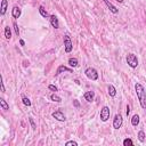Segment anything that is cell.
I'll use <instances>...</instances> for the list:
<instances>
[{
  "mask_svg": "<svg viewBox=\"0 0 146 146\" xmlns=\"http://www.w3.org/2000/svg\"><path fill=\"white\" fill-rule=\"evenodd\" d=\"M13 28H14V31H15V33H16V36H20V29H18V25L16 22L13 23Z\"/></svg>",
  "mask_w": 146,
  "mask_h": 146,
  "instance_id": "cell-24",
  "label": "cell"
},
{
  "mask_svg": "<svg viewBox=\"0 0 146 146\" xmlns=\"http://www.w3.org/2000/svg\"><path fill=\"white\" fill-rule=\"evenodd\" d=\"M74 105H75L76 107H79V106H80V104H79V102H78V100H74Z\"/></svg>",
  "mask_w": 146,
  "mask_h": 146,
  "instance_id": "cell-30",
  "label": "cell"
},
{
  "mask_svg": "<svg viewBox=\"0 0 146 146\" xmlns=\"http://www.w3.org/2000/svg\"><path fill=\"white\" fill-rule=\"evenodd\" d=\"M127 64L131 68H136L138 66V59L135 54H128L127 55Z\"/></svg>",
  "mask_w": 146,
  "mask_h": 146,
  "instance_id": "cell-2",
  "label": "cell"
},
{
  "mask_svg": "<svg viewBox=\"0 0 146 146\" xmlns=\"http://www.w3.org/2000/svg\"><path fill=\"white\" fill-rule=\"evenodd\" d=\"M29 121H30V123H31V127H32V129H36V128H37V126H36V123H34L33 119H32V118H30V119H29Z\"/></svg>",
  "mask_w": 146,
  "mask_h": 146,
  "instance_id": "cell-27",
  "label": "cell"
},
{
  "mask_svg": "<svg viewBox=\"0 0 146 146\" xmlns=\"http://www.w3.org/2000/svg\"><path fill=\"white\" fill-rule=\"evenodd\" d=\"M103 1H104V2H105V5L108 7V9H110V12H111V13H113V14H118V12H119L118 8H116L115 6H113V5L111 4V2L108 1V0H103Z\"/></svg>",
  "mask_w": 146,
  "mask_h": 146,
  "instance_id": "cell-10",
  "label": "cell"
},
{
  "mask_svg": "<svg viewBox=\"0 0 146 146\" xmlns=\"http://www.w3.org/2000/svg\"><path fill=\"white\" fill-rule=\"evenodd\" d=\"M83 97L87 102H92L94 98H95V92L94 91H87V92H84Z\"/></svg>",
  "mask_w": 146,
  "mask_h": 146,
  "instance_id": "cell-12",
  "label": "cell"
},
{
  "mask_svg": "<svg viewBox=\"0 0 146 146\" xmlns=\"http://www.w3.org/2000/svg\"><path fill=\"white\" fill-rule=\"evenodd\" d=\"M68 65L71 66V67H76V66L79 65V62L76 58H68Z\"/></svg>",
  "mask_w": 146,
  "mask_h": 146,
  "instance_id": "cell-17",
  "label": "cell"
},
{
  "mask_svg": "<svg viewBox=\"0 0 146 146\" xmlns=\"http://www.w3.org/2000/svg\"><path fill=\"white\" fill-rule=\"evenodd\" d=\"M0 84H1V91H2V92H5V91H6V89H5V84H4V79H2V76H1V82H0Z\"/></svg>",
  "mask_w": 146,
  "mask_h": 146,
  "instance_id": "cell-28",
  "label": "cell"
},
{
  "mask_svg": "<svg viewBox=\"0 0 146 146\" xmlns=\"http://www.w3.org/2000/svg\"><path fill=\"white\" fill-rule=\"evenodd\" d=\"M21 14H22V10H21L20 7H17V6L13 7V9H12V16L14 17L15 20H16V18H20Z\"/></svg>",
  "mask_w": 146,
  "mask_h": 146,
  "instance_id": "cell-8",
  "label": "cell"
},
{
  "mask_svg": "<svg viewBox=\"0 0 146 146\" xmlns=\"http://www.w3.org/2000/svg\"><path fill=\"white\" fill-rule=\"evenodd\" d=\"M123 145L124 146H134V142H132L130 138H126L123 140Z\"/></svg>",
  "mask_w": 146,
  "mask_h": 146,
  "instance_id": "cell-22",
  "label": "cell"
},
{
  "mask_svg": "<svg viewBox=\"0 0 146 146\" xmlns=\"http://www.w3.org/2000/svg\"><path fill=\"white\" fill-rule=\"evenodd\" d=\"M7 6H8V2H7V0H2V1H1V7H0V14H1V15L6 14Z\"/></svg>",
  "mask_w": 146,
  "mask_h": 146,
  "instance_id": "cell-13",
  "label": "cell"
},
{
  "mask_svg": "<svg viewBox=\"0 0 146 146\" xmlns=\"http://www.w3.org/2000/svg\"><path fill=\"white\" fill-rule=\"evenodd\" d=\"M108 94H110L111 97H115L116 96V89L113 84H110L108 86Z\"/></svg>",
  "mask_w": 146,
  "mask_h": 146,
  "instance_id": "cell-14",
  "label": "cell"
},
{
  "mask_svg": "<svg viewBox=\"0 0 146 146\" xmlns=\"http://www.w3.org/2000/svg\"><path fill=\"white\" fill-rule=\"evenodd\" d=\"M48 89L49 90H51V91H55V92H56L57 91V87L56 86H54V84H49V86H48Z\"/></svg>",
  "mask_w": 146,
  "mask_h": 146,
  "instance_id": "cell-25",
  "label": "cell"
},
{
  "mask_svg": "<svg viewBox=\"0 0 146 146\" xmlns=\"http://www.w3.org/2000/svg\"><path fill=\"white\" fill-rule=\"evenodd\" d=\"M65 145H66V146H70V145H73V146H78V143H76V142H74V140H70V142L65 143Z\"/></svg>",
  "mask_w": 146,
  "mask_h": 146,
  "instance_id": "cell-26",
  "label": "cell"
},
{
  "mask_svg": "<svg viewBox=\"0 0 146 146\" xmlns=\"http://www.w3.org/2000/svg\"><path fill=\"white\" fill-rule=\"evenodd\" d=\"M126 114H127V115H129V114H130V106H129V105H127V111H126Z\"/></svg>",
  "mask_w": 146,
  "mask_h": 146,
  "instance_id": "cell-29",
  "label": "cell"
},
{
  "mask_svg": "<svg viewBox=\"0 0 146 146\" xmlns=\"http://www.w3.org/2000/svg\"><path fill=\"white\" fill-rule=\"evenodd\" d=\"M131 124L134 127H137L138 124H139V115L135 114V115L132 116V118H131Z\"/></svg>",
  "mask_w": 146,
  "mask_h": 146,
  "instance_id": "cell-16",
  "label": "cell"
},
{
  "mask_svg": "<svg viewBox=\"0 0 146 146\" xmlns=\"http://www.w3.org/2000/svg\"><path fill=\"white\" fill-rule=\"evenodd\" d=\"M110 108H108V106H104V107L100 110V120L103 122H106L110 119Z\"/></svg>",
  "mask_w": 146,
  "mask_h": 146,
  "instance_id": "cell-5",
  "label": "cell"
},
{
  "mask_svg": "<svg viewBox=\"0 0 146 146\" xmlns=\"http://www.w3.org/2000/svg\"><path fill=\"white\" fill-rule=\"evenodd\" d=\"M135 90H136V94H137L138 100L140 103V106L143 108H146V91H145L144 87L140 83H136L135 84Z\"/></svg>",
  "mask_w": 146,
  "mask_h": 146,
  "instance_id": "cell-1",
  "label": "cell"
},
{
  "mask_svg": "<svg viewBox=\"0 0 146 146\" xmlns=\"http://www.w3.org/2000/svg\"><path fill=\"white\" fill-rule=\"evenodd\" d=\"M122 122H123V119H122L121 114H116L114 116V120H113V128L114 129H120L122 126Z\"/></svg>",
  "mask_w": 146,
  "mask_h": 146,
  "instance_id": "cell-6",
  "label": "cell"
},
{
  "mask_svg": "<svg viewBox=\"0 0 146 146\" xmlns=\"http://www.w3.org/2000/svg\"><path fill=\"white\" fill-rule=\"evenodd\" d=\"M84 74H86L87 78L90 79V80H92V81H96L97 79H98V73H97V71L95 70L94 67H88V68H86V71H84Z\"/></svg>",
  "mask_w": 146,
  "mask_h": 146,
  "instance_id": "cell-3",
  "label": "cell"
},
{
  "mask_svg": "<svg viewBox=\"0 0 146 146\" xmlns=\"http://www.w3.org/2000/svg\"><path fill=\"white\" fill-rule=\"evenodd\" d=\"M138 139H139V142H142V143L145 142V132L143 131V130H140V131L138 132Z\"/></svg>",
  "mask_w": 146,
  "mask_h": 146,
  "instance_id": "cell-21",
  "label": "cell"
},
{
  "mask_svg": "<svg viewBox=\"0 0 146 146\" xmlns=\"http://www.w3.org/2000/svg\"><path fill=\"white\" fill-rule=\"evenodd\" d=\"M50 99H51L53 102H56V103H61V102H62V98H61L59 96H57L56 94H53L51 96H50Z\"/></svg>",
  "mask_w": 146,
  "mask_h": 146,
  "instance_id": "cell-20",
  "label": "cell"
},
{
  "mask_svg": "<svg viewBox=\"0 0 146 146\" xmlns=\"http://www.w3.org/2000/svg\"><path fill=\"white\" fill-rule=\"evenodd\" d=\"M50 24H51L53 28L58 29L59 28V22H58V18L55 16V15H50Z\"/></svg>",
  "mask_w": 146,
  "mask_h": 146,
  "instance_id": "cell-9",
  "label": "cell"
},
{
  "mask_svg": "<svg viewBox=\"0 0 146 146\" xmlns=\"http://www.w3.org/2000/svg\"><path fill=\"white\" fill-rule=\"evenodd\" d=\"M20 45H21V46H24V45H25L24 40H22V39H21V40H20Z\"/></svg>",
  "mask_w": 146,
  "mask_h": 146,
  "instance_id": "cell-31",
  "label": "cell"
},
{
  "mask_svg": "<svg viewBox=\"0 0 146 146\" xmlns=\"http://www.w3.org/2000/svg\"><path fill=\"white\" fill-rule=\"evenodd\" d=\"M39 13H40V15H41L42 17H50V15L48 14V12L45 9L44 6H40V7H39Z\"/></svg>",
  "mask_w": 146,
  "mask_h": 146,
  "instance_id": "cell-15",
  "label": "cell"
},
{
  "mask_svg": "<svg viewBox=\"0 0 146 146\" xmlns=\"http://www.w3.org/2000/svg\"><path fill=\"white\" fill-rule=\"evenodd\" d=\"M116 1H118V2H120V4H122V2H123V0H116Z\"/></svg>",
  "mask_w": 146,
  "mask_h": 146,
  "instance_id": "cell-32",
  "label": "cell"
},
{
  "mask_svg": "<svg viewBox=\"0 0 146 146\" xmlns=\"http://www.w3.org/2000/svg\"><path fill=\"white\" fill-rule=\"evenodd\" d=\"M53 118H55L57 121H61V122H64L66 120V116L63 114L61 111H56V112H53Z\"/></svg>",
  "mask_w": 146,
  "mask_h": 146,
  "instance_id": "cell-7",
  "label": "cell"
},
{
  "mask_svg": "<svg viewBox=\"0 0 146 146\" xmlns=\"http://www.w3.org/2000/svg\"><path fill=\"white\" fill-rule=\"evenodd\" d=\"M0 106H1L2 110L5 111H8L9 110V105L6 103V100L4 99V98H0Z\"/></svg>",
  "mask_w": 146,
  "mask_h": 146,
  "instance_id": "cell-18",
  "label": "cell"
},
{
  "mask_svg": "<svg viewBox=\"0 0 146 146\" xmlns=\"http://www.w3.org/2000/svg\"><path fill=\"white\" fill-rule=\"evenodd\" d=\"M64 48H65V51L67 53H71L73 49V44L72 41H71V38L67 36V34H65L64 36Z\"/></svg>",
  "mask_w": 146,
  "mask_h": 146,
  "instance_id": "cell-4",
  "label": "cell"
},
{
  "mask_svg": "<svg viewBox=\"0 0 146 146\" xmlns=\"http://www.w3.org/2000/svg\"><path fill=\"white\" fill-rule=\"evenodd\" d=\"M62 72H72V70H71V68H67L64 65H59L56 71V73H55V75H59Z\"/></svg>",
  "mask_w": 146,
  "mask_h": 146,
  "instance_id": "cell-11",
  "label": "cell"
},
{
  "mask_svg": "<svg viewBox=\"0 0 146 146\" xmlns=\"http://www.w3.org/2000/svg\"><path fill=\"white\" fill-rule=\"evenodd\" d=\"M22 102H23V104H24L25 106H31V100L29 99L28 97L23 96V98H22Z\"/></svg>",
  "mask_w": 146,
  "mask_h": 146,
  "instance_id": "cell-23",
  "label": "cell"
},
{
  "mask_svg": "<svg viewBox=\"0 0 146 146\" xmlns=\"http://www.w3.org/2000/svg\"><path fill=\"white\" fill-rule=\"evenodd\" d=\"M5 38H6V39L12 38V31H10L9 26H6V28H5Z\"/></svg>",
  "mask_w": 146,
  "mask_h": 146,
  "instance_id": "cell-19",
  "label": "cell"
}]
</instances>
